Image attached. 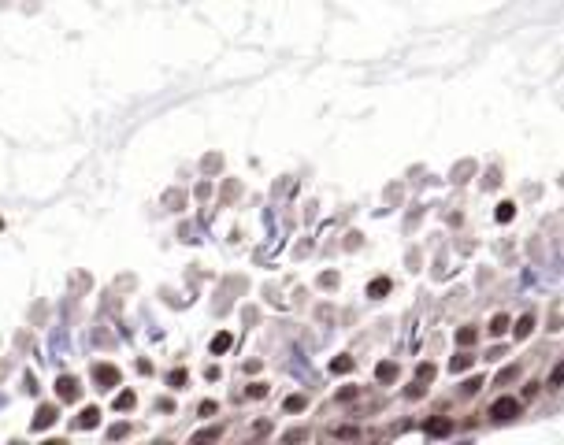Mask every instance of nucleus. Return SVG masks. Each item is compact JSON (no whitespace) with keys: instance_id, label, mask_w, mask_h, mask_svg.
I'll list each match as a JSON object with an SVG mask.
<instances>
[{"instance_id":"nucleus-23","label":"nucleus","mask_w":564,"mask_h":445,"mask_svg":"<svg viewBox=\"0 0 564 445\" xmlns=\"http://www.w3.org/2000/svg\"><path fill=\"white\" fill-rule=\"evenodd\" d=\"M264 393H267V386H260V382L249 386V397H264Z\"/></svg>"},{"instance_id":"nucleus-17","label":"nucleus","mask_w":564,"mask_h":445,"mask_svg":"<svg viewBox=\"0 0 564 445\" xmlns=\"http://www.w3.org/2000/svg\"><path fill=\"white\" fill-rule=\"evenodd\" d=\"M449 367H453V371H464V367H472V356L460 353V356H453V364H449Z\"/></svg>"},{"instance_id":"nucleus-1","label":"nucleus","mask_w":564,"mask_h":445,"mask_svg":"<svg viewBox=\"0 0 564 445\" xmlns=\"http://www.w3.org/2000/svg\"><path fill=\"white\" fill-rule=\"evenodd\" d=\"M490 415H494L497 423H505V419H516V415H520V401H516V397H501V401H494Z\"/></svg>"},{"instance_id":"nucleus-3","label":"nucleus","mask_w":564,"mask_h":445,"mask_svg":"<svg viewBox=\"0 0 564 445\" xmlns=\"http://www.w3.org/2000/svg\"><path fill=\"white\" fill-rule=\"evenodd\" d=\"M93 378L100 382V390H111V386L119 382V371L111 364H97V367H93Z\"/></svg>"},{"instance_id":"nucleus-14","label":"nucleus","mask_w":564,"mask_h":445,"mask_svg":"<svg viewBox=\"0 0 564 445\" xmlns=\"http://www.w3.org/2000/svg\"><path fill=\"white\" fill-rule=\"evenodd\" d=\"M331 371H334V375L353 371V360H349V356H338V360H331Z\"/></svg>"},{"instance_id":"nucleus-9","label":"nucleus","mask_w":564,"mask_h":445,"mask_svg":"<svg viewBox=\"0 0 564 445\" xmlns=\"http://www.w3.org/2000/svg\"><path fill=\"white\" fill-rule=\"evenodd\" d=\"M386 293H390V278H375L368 286V297H386Z\"/></svg>"},{"instance_id":"nucleus-2","label":"nucleus","mask_w":564,"mask_h":445,"mask_svg":"<svg viewBox=\"0 0 564 445\" xmlns=\"http://www.w3.org/2000/svg\"><path fill=\"white\" fill-rule=\"evenodd\" d=\"M56 393H60V401H78L82 386H78V378H71V375H60V382H56Z\"/></svg>"},{"instance_id":"nucleus-20","label":"nucleus","mask_w":564,"mask_h":445,"mask_svg":"<svg viewBox=\"0 0 564 445\" xmlns=\"http://www.w3.org/2000/svg\"><path fill=\"white\" fill-rule=\"evenodd\" d=\"M286 408H290V412H301V408H305V397H301V393H297V397H290Z\"/></svg>"},{"instance_id":"nucleus-7","label":"nucleus","mask_w":564,"mask_h":445,"mask_svg":"<svg viewBox=\"0 0 564 445\" xmlns=\"http://www.w3.org/2000/svg\"><path fill=\"white\" fill-rule=\"evenodd\" d=\"M230 345H234V338H230V334H215V338H212V353H215V356L227 353Z\"/></svg>"},{"instance_id":"nucleus-10","label":"nucleus","mask_w":564,"mask_h":445,"mask_svg":"<svg viewBox=\"0 0 564 445\" xmlns=\"http://www.w3.org/2000/svg\"><path fill=\"white\" fill-rule=\"evenodd\" d=\"M512 215H516V204H512V201H501V204H497V223H509Z\"/></svg>"},{"instance_id":"nucleus-5","label":"nucleus","mask_w":564,"mask_h":445,"mask_svg":"<svg viewBox=\"0 0 564 445\" xmlns=\"http://www.w3.org/2000/svg\"><path fill=\"white\" fill-rule=\"evenodd\" d=\"M427 434H431V438H446V434H453V423H449V419H431Z\"/></svg>"},{"instance_id":"nucleus-22","label":"nucleus","mask_w":564,"mask_h":445,"mask_svg":"<svg viewBox=\"0 0 564 445\" xmlns=\"http://www.w3.org/2000/svg\"><path fill=\"white\" fill-rule=\"evenodd\" d=\"M171 386H186V371H171Z\"/></svg>"},{"instance_id":"nucleus-12","label":"nucleus","mask_w":564,"mask_h":445,"mask_svg":"<svg viewBox=\"0 0 564 445\" xmlns=\"http://www.w3.org/2000/svg\"><path fill=\"white\" fill-rule=\"evenodd\" d=\"M134 404H137V397H134V393H130V390H123V393H119V397H115V408H119V412H126V408H134Z\"/></svg>"},{"instance_id":"nucleus-16","label":"nucleus","mask_w":564,"mask_h":445,"mask_svg":"<svg viewBox=\"0 0 564 445\" xmlns=\"http://www.w3.org/2000/svg\"><path fill=\"white\" fill-rule=\"evenodd\" d=\"M531 327H534V316H523L520 323H516V338H527V334H531Z\"/></svg>"},{"instance_id":"nucleus-4","label":"nucleus","mask_w":564,"mask_h":445,"mask_svg":"<svg viewBox=\"0 0 564 445\" xmlns=\"http://www.w3.org/2000/svg\"><path fill=\"white\" fill-rule=\"evenodd\" d=\"M52 423H56V404L37 408V415H34V430H45V427H52Z\"/></svg>"},{"instance_id":"nucleus-21","label":"nucleus","mask_w":564,"mask_h":445,"mask_svg":"<svg viewBox=\"0 0 564 445\" xmlns=\"http://www.w3.org/2000/svg\"><path fill=\"white\" fill-rule=\"evenodd\" d=\"M509 378H516V367H505V371H501V375H497V382H501V386H505V382H509Z\"/></svg>"},{"instance_id":"nucleus-19","label":"nucleus","mask_w":564,"mask_h":445,"mask_svg":"<svg viewBox=\"0 0 564 445\" xmlns=\"http://www.w3.org/2000/svg\"><path fill=\"white\" fill-rule=\"evenodd\" d=\"M479 390H483V378H468L464 382V393H479Z\"/></svg>"},{"instance_id":"nucleus-15","label":"nucleus","mask_w":564,"mask_h":445,"mask_svg":"<svg viewBox=\"0 0 564 445\" xmlns=\"http://www.w3.org/2000/svg\"><path fill=\"white\" fill-rule=\"evenodd\" d=\"M431 378H435V364H419L416 367V382L423 386V382H431Z\"/></svg>"},{"instance_id":"nucleus-6","label":"nucleus","mask_w":564,"mask_h":445,"mask_svg":"<svg viewBox=\"0 0 564 445\" xmlns=\"http://www.w3.org/2000/svg\"><path fill=\"white\" fill-rule=\"evenodd\" d=\"M375 378H379V382H393V378H397V364H390V360L379 364L375 367Z\"/></svg>"},{"instance_id":"nucleus-8","label":"nucleus","mask_w":564,"mask_h":445,"mask_svg":"<svg viewBox=\"0 0 564 445\" xmlns=\"http://www.w3.org/2000/svg\"><path fill=\"white\" fill-rule=\"evenodd\" d=\"M97 419H100V412H97V408H82L78 427H82V430H89V427H97Z\"/></svg>"},{"instance_id":"nucleus-18","label":"nucleus","mask_w":564,"mask_h":445,"mask_svg":"<svg viewBox=\"0 0 564 445\" xmlns=\"http://www.w3.org/2000/svg\"><path fill=\"white\" fill-rule=\"evenodd\" d=\"M564 382V364H557L553 367V375H549V386H560Z\"/></svg>"},{"instance_id":"nucleus-13","label":"nucleus","mask_w":564,"mask_h":445,"mask_svg":"<svg viewBox=\"0 0 564 445\" xmlns=\"http://www.w3.org/2000/svg\"><path fill=\"white\" fill-rule=\"evenodd\" d=\"M505 330H509V316H494V319H490V334H494V338H501Z\"/></svg>"},{"instance_id":"nucleus-11","label":"nucleus","mask_w":564,"mask_h":445,"mask_svg":"<svg viewBox=\"0 0 564 445\" xmlns=\"http://www.w3.org/2000/svg\"><path fill=\"white\" fill-rule=\"evenodd\" d=\"M475 338H479L475 327H460L457 330V345H475Z\"/></svg>"}]
</instances>
